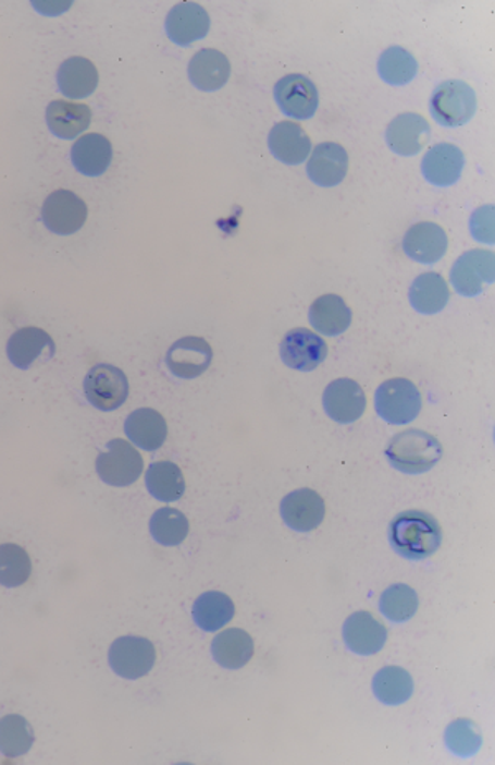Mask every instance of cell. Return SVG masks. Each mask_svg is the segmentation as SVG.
I'll use <instances>...</instances> for the list:
<instances>
[{"label": "cell", "mask_w": 495, "mask_h": 765, "mask_svg": "<svg viewBox=\"0 0 495 765\" xmlns=\"http://www.w3.org/2000/svg\"><path fill=\"white\" fill-rule=\"evenodd\" d=\"M386 536L392 549L408 560L430 559L443 543V531L436 518L421 509H408L396 514Z\"/></svg>", "instance_id": "1"}, {"label": "cell", "mask_w": 495, "mask_h": 765, "mask_svg": "<svg viewBox=\"0 0 495 765\" xmlns=\"http://www.w3.org/2000/svg\"><path fill=\"white\" fill-rule=\"evenodd\" d=\"M386 460L405 475L430 472L443 458V445L428 432L410 428L392 437L386 445Z\"/></svg>", "instance_id": "2"}, {"label": "cell", "mask_w": 495, "mask_h": 765, "mask_svg": "<svg viewBox=\"0 0 495 765\" xmlns=\"http://www.w3.org/2000/svg\"><path fill=\"white\" fill-rule=\"evenodd\" d=\"M420 390L404 377L385 380L375 392V411L389 425H407L420 415Z\"/></svg>", "instance_id": "3"}, {"label": "cell", "mask_w": 495, "mask_h": 765, "mask_svg": "<svg viewBox=\"0 0 495 765\" xmlns=\"http://www.w3.org/2000/svg\"><path fill=\"white\" fill-rule=\"evenodd\" d=\"M430 110L441 126L458 127L472 120L478 110V98L468 83L448 80L434 89Z\"/></svg>", "instance_id": "4"}, {"label": "cell", "mask_w": 495, "mask_h": 765, "mask_svg": "<svg viewBox=\"0 0 495 765\" xmlns=\"http://www.w3.org/2000/svg\"><path fill=\"white\" fill-rule=\"evenodd\" d=\"M144 460L139 451L123 438L108 441L107 451L96 458V473L107 485L123 488L143 475Z\"/></svg>", "instance_id": "5"}, {"label": "cell", "mask_w": 495, "mask_h": 765, "mask_svg": "<svg viewBox=\"0 0 495 765\" xmlns=\"http://www.w3.org/2000/svg\"><path fill=\"white\" fill-rule=\"evenodd\" d=\"M86 400L95 409L113 412L120 409L129 396V382L126 374L110 364L91 367L83 380Z\"/></svg>", "instance_id": "6"}, {"label": "cell", "mask_w": 495, "mask_h": 765, "mask_svg": "<svg viewBox=\"0 0 495 765\" xmlns=\"http://www.w3.org/2000/svg\"><path fill=\"white\" fill-rule=\"evenodd\" d=\"M108 663L124 680H139L154 668L156 648L151 640L143 636H121L111 645Z\"/></svg>", "instance_id": "7"}, {"label": "cell", "mask_w": 495, "mask_h": 765, "mask_svg": "<svg viewBox=\"0 0 495 765\" xmlns=\"http://www.w3.org/2000/svg\"><path fill=\"white\" fill-rule=\"evenodd\" d=\"M88 207L75 192L60 189L48 195L41 207V220L57 235H73L85 226Z\"/></svg>", "instance_id": "8"}, {"label": "cell", "mask_w": 495, "mask_h": 765, "mask_svg": "<svg viewBox=\"0 0 495 765\" xmlns=\"http://www.w3.org/2000/svg\"><path fill=\"white\" fill-rule=\"evenodd\" d=\"M327 344L321 336L306 328L290 329L280 344L283 363L294 371L311 373L327 357Z\"/></svg>", "instance_id": "9"}, {"label": "cell", "mask_w": 495, "mask_h": 765, "mask_svg": "<svg viewBox=\"0 0 495 765\" xmlns=\"http://www.w3.org/2000/svg\"><path fill=\"white\" fill-rule=\"evenodd\" d=\"M274 99L286 117L293 120H311L319 108V93L308 76L293 73L274 86Z\"/></svg>", "instance_id": "10"}, {"label": "cell", "mask_w": 495, "mask_h": 765, "mask_svg": "<svg viewBox=\"0 0 495 765\" xmlns=\"http://www.w3.org/2000/svg\"><path fill=\"white\" fill-rule=\"evenodd\" d=\"M284 524L297 533H311L321 526L325 517V502L314 489L302 488L284 496L280 505Z\"/></svg>", "instance_id": "11"}, {"label": "cell", "mask_w": 495, "mask_h": 765, "mask_svg": "<svg viewBox=\"0 0 495 765\" xmlns=\"http://www.w3.org/2000/svg\"><path fill=\"white\" fill-rule=\"evenodd\" d=\"M494 253L471 250L456 260L451 270V283L462 296H478L485 283H494Z\"/></svg>", "instance_id": "12"}, {"label": "cell", "mask_w": 495, "mask_h": 765, "mask_svg": "<svg viewBox=\"0 0 495 765\" xmlns=\"http://www.w3.org/2000/svg\"><path fill=\"white\" fill-rule=\"evenodd\" d=\"M212 360V345L198 336L178 339L165 355L169 371L178 379H197L209 371Z\"/></svg>", "instance_id": "13"}, {"label": "cell", "mask_w": 495, "mask_h": 765, "mask_svg": "<svg viewBox=\"0 0 495 765\" xmlns=\"http://www.w3.org/2000/svg\"><path fill=\"white\" fill-rule=\"evenodd\" d=\"M325 414L337 424H354L366 412L367 397L352 379H337L325 387L322 396Z\"/></svg>", "instance_id": "14"}, {"label": "cell", "mask_w": 495, "mask_h": 765, "mask_svg": "<svg viewBox=\"0 0 495 765\" xmlns=\"http://www.w3.org/2000/svg\"><path fill=\"white\" fill-rule=\"evenodd\" d=\"M345 646L356 655L370 656L382 652L388 632L370 611H356L342 627Z\"/></svg>", "instance_id": "15"}, {"label": "cell", "mask_w": 495, "mask_h": 765, "mask_svg": "<svg viewBox=\"0 0 495 765\" xmlns=\"http://www.w3.org/2000/svg\"><path fill=\"white\" fill-rule=\"evenodd\" d=\"M431 127L423 117L417 113H401L386 126V146L398 156H414L426 146Z\"/></svg>", "instance_id": "16"}, {"label": "cell", "mask_w": 495, "mask_h": 765, "mask_svg": "<svg viewBox=\"0 0 495 765\" xmlns=\"http://www.w3.org/2000/svg\"><path fill=\"white\" fill-rule=\"evenodd\" d=\"M210 17L202 5L195 2H181L172 8L165 19V32L174 44L181 47L195 44L209 35Z\"/></svg>", "instance_id": "17"}, {"label": "cell", "mask_w": 495, "mask_h": 765, "mask_svg": "<svg viewBox=\"0 0 495 765\" xmlns=\"http://www.w3.org/2000/svg\"><path fill=\"white\" fill-rule=\"evenodd\" d=\"M465 155L455 144L441 143L431 147L421 162L423 178L436 187H449L461 179Z\"/></svg>", "instance_id": "18"}, {"label": "cell", "mask_w": 495, "mask_h": 765, "mask_svg": "<svg viewBox=\"0 0 495 765\" xmlns=\"http://www.w3.org/2000/svg\"><path fill=\"white\" fill-rule=\"evenodd\" d=\"M349 169V155L337 143H322L312 150L306 172L314 184L335 187L344 181Z\"/></svg>", "instance_id": "19"}, {"label": "cell", "mask_w": 495, "mask_h": 765, "mask_svg": "<svg viewBox=\"0 0 495 765\" xmlns=\"http://www.w3.org/2000/svg\"><path fill=\"white\" fill-rule=\"evenodd\" d=\"M271 155L287 166H299L311 155V137L293 121L277 123L268 136Z\"/></svg>", "instance_id": "20"}, {"label": "cell", "mask_w": 495, "mask_h": 765, "mask_svg": "<svg viewBox=\"0 0 495 765\" xmlns=\"http://www.w3.org/2000/svg\"><path fill=\"white\" fill-rule=\"evenodd\" d=\"M404 250L411 260L434 265L448 250V235L437 223L420 222L405 233Z\"/></svg>", "instance_id": "21"}, {"label": "cell", "mask_w": 495, "mask_h": 765, "mask_svg": "<svg viewBox=\"0 0 495 765\" xmlns=\"http://www.w3.org/2000/svg\"><path fill=\"white\" fill-rule=\"evenodd\" d=\"M188 80L200 92H216L228 82L232 65L225 53L215 48H203L188 63Z\"/></svg>", "instance_id": "22"}, {"label": "cell", "mask_w": 495, "mask_h": 765, "mask_svg": "<svg viewBox=\"0 0 495 765\" xmlns=\"http://www.w3.org/2000/svg\"><path fill=\"white\" fill-rule=\"evenodd\" d=\"M41 354L45 357L55 354V342L44 329L22 328L9 339L8 357L17 369L27 371Z\"/></svg>", "instance_id": "23"}, {"label": "cell", "mask_w": 495, "mask_h": 765, "mask_svg": "<svg viewBox=\"0 0 495 765\" xmlns=\"http://www.w3.org/2000/svg\"><path fill=\"white\" fill-rule=\"evenodd\" d=\"M113 161V146L101 134H83L72 147V162L76 171L89 178L104 174Z\"/></svg>", "instance_id": "24"}, {"label": "cell", "mask_w": 495, "mask_h": 765, "mask_svg": "<svg viewBox=\"0 0 495 765\" xmlns=\"http://www.w3.org/2000/svg\"><path fill=\"white\" fill-rule=\"evenodd\" d=\"M124 432L140 450L156 451L168 438V422L158 411L146 406L127 415Z\"/></svg>", "instance_id": "25"}, {"label": "cell", "mask_w": 495, "mask_h": 765, "mask_svg": "<svg viewBox=\"0 0 495 765\" xmlns=\"http://www.w3.org/2000/svg\"><path fill=\"white\" fill-rule=\"evenodd\" d=\"M309 323L315 331L324 336L342 335L352 323V312L338 294H324L309 308Z\"/></svg>", "instance_id": "26"}, {"label": "cell", "mask_w": 495, "mask_h": 765, "mask_svg": "<svg viewBox=\"0 0 495 765\" xmlns=\"http://www.w3.org/2000/svg\"><path fill=\"white\" fill-rule=\"evenodd\" d=\"M253 639L245 630L228 629L213 639V659L226 670H239V668L246 667L253 658Z\"/></svg>", "instance_id": "27"}, {"label": "cell", "mask_w": 495, "mask_h": 765, "mask_svg": "<svg viewBox=\"0 0 495 765\" xmlns=\"http://www.w3.org/2000/svg\"><path fill=\"white\" fill-rule=\"evenodd\" d=\"M91 123V110L86 105L55 99L47 108V124L62 139H75Z\"/></svg>", "instance_id": "28"}, {"label": "cell", "mask_w": 495, "mask_h": 765, "mask_svg": "<svg viewBox=\"0 0 495 765\" xmlns=\"http://www.w3.org/2000/svg\"><path fill=\"white\" fill-rule=\"evenodd\" d=\"M98 82V70L85 57H72L65 60L57 72V83L66 98H86L95 93Z\"/></svg>", "instance_id": "29"}, {"label": "cell", "mask_w": 495, "mask_h": 765, "mask_svg": "<svg viewBox=\"0 0 495 765\" xmlns=\"http://www.w3.org/2000/svg\"><path fill=\"white\" fill-rule=\"evenodd\" d=\"M191 617L203 632H219L235 617V604L223 592H206L195 600Z\"/></svg>", "instance_id": "30"}, {"label": "cell", "mask_w": 495, "mask_h": 765, "mask_svg": "<svg viewBox=\"0 0 495 765\" xmlns=\"http://www.w3.org/2000/svg\"><path fill=\"white\" fill-rule=\"evenodd\" d=\"M410 304L421 315H436L446 308L449 301L448 283L440 274L428 271L414 278L410 287Z\"/></svg>", "instance_id": "31"}, {"label": "cell", "mask_w": 495, "mask_h": 765, "mask_svg": "<svg viewBox=\"0 0 495 765\" xmlns=\"http://www.w3.org/2000/svg\"><path fill=\"white\" fill-rule=\"evenodd\" d=\"M372 691L380 703L400 706L413 696L414 681L405 668L385 667L373 677Z\"/></svg>", "instance_id": "32"}, {"label": "cell", "mask_w": 495, "mask_h": 765, "mask_svg": "<svg viewBox=\"0 0 495 765\" xmlns=\"http://www.w3.org/2000/svg\"><path fill=\"white\" fill-rule=\"evenodd\" d=\"M146 488L159 501H177L185 493L184 473L172 462L152 463L146 472Z\"/></svg>", "instance_id": "33"}, {"label": "cell", "mask_w": 495, "mask_h": 765, "mask_svg": "<svg viewBox=\"0 0 495 765\" xmlns=\"http://www.w3.org/2000/svg\"><path fill=\"white\" fill-rule=\"evenodd\" d=\"M35 732L30 722L18 714H8L0 719V754L5 757H22L30 751Z\"/></svg>", "instance_id": "34"}, {"label": "cell", "mask_w": 495, "mask_h": 765, "mask_svg": "<svg viewBox=\"0 0 495 765\" xmlns=\"http://www.w3.org/2000/svg\"><path fill=\"white\" fill-rule=\"evenodd\" d=\"M420 607L417 591L407 584H393L380 597V611L389 622L404 623L413 619Z\"/></svg>", "instance_id": "35"}, {"label": "cell", "mask_w": 495, "mask_h": 765, "mask_svg": "<svg viewBox=\"0 0 495 765\" xmlns=\"http://www.w3.org/2000/svg\"><path fill=\"white\" fill-rule=\"evenodd\" d=\"M379 73L388 85H408L417 76L418 62L405 48L389 47L380 56Z\"/></svg>", "instance_id": "36"}, {"label": "cell", "mask_w": 495, "mask_h": 765, "mask_svg": "<svg viewBox=\"0 0 495 765\" xmlns=\"http://www.w3.org/2000/svg\"><path fill=\"white\" fill-rule=\"evenodd\" d=\"M149 531H151L156 543L161 544V546L172 547L184 543L190 526H188L187 517L181 513L178 509L161 508L151 518Z\"/></svg>", "instance_id": "37"}, {"label": "cell", "mask_w": 495, "mask_h": 765, "mask_svg": "<svg viewBox=\"0 0 495 765\" xmlns=\"http://www.w3.org/2000/svg\"><path fill=\"white\" fill-rule=\"evenodd\" d=\"M32 575V560L27 550L17 544H0V585L21 587Z\"/></svg>", "instance_id": "38"}, {"label": "cell", "mask_w": 495, "mask_h": 765, "mask_svg": "<svg viewBox=\"0 0 495 765\" xmlns=\"http://www.w3.org/2000/svg\"><path fill=\"white\" fill-rule=\"evenodd\" d=\"M444 742L453 754L459 757H471L481 749L482 732L472 719H456L444 732Z\"/></svg>", "instance_id": "39"}, {"label": "cell", "mask_w": 495, "mask_h": 765, "mask_svg": "<svg viewBox=\"0 0 495 765\" xmlns=\"http://www.w3.org/2000/svg\"><path fill=\"white\" fill-rule=\"evenodd\" d=\"M471 232L479 242L494 243V206L475 210L471 219Z\"/></svg>", "instance_id": "40"}, {"label": "cell", "mask_w": 495, "mask_h": 765, "mask_svg": "<svg viewBox=\"0 0 495 765\" xmlns=\"http://www.w3.org/2000/svg\"><path fill=\"white\" fill-rule=\"evenodd\" d=\"M37 11H40L45 15H60L63 11L70 8V4H63V2H40V4H34Z\"/></svg>", "instance_id": "41"}]
</instances>
